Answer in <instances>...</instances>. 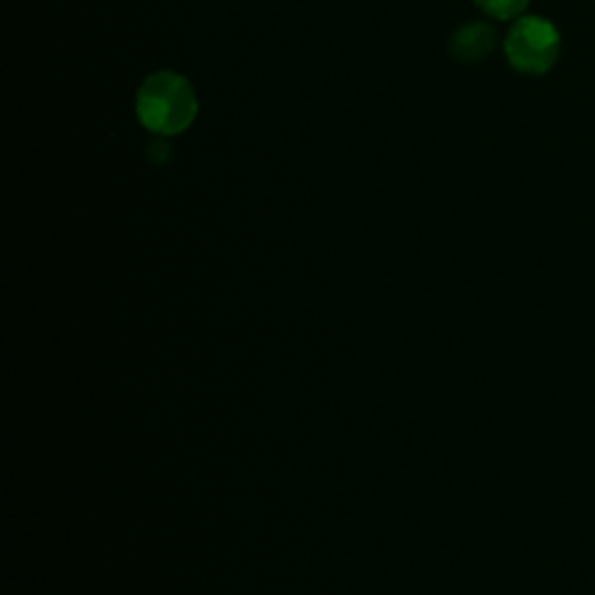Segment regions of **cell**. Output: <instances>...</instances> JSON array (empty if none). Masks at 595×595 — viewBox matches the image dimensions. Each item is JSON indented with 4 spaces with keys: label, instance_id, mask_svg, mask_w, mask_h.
<instances>
[{
    "label": "cell",
    "instance_id": "3",
    "mask_svg": "<svg viewBox=\"0 0 595 595\" xmlns=\"http://www.w3.org/2000/svg\"><path fill=\"white\" fill-rule=\"evenodd\" d=\"M495 29L484 21H472L451 35L449 52L459 63H479L495 50Z\"/></svg>",
    "mask_w": 595,
    "mask_h": 595
},
{
    "label": "cell",
    "instance_id": "1",
    "mask_svg": "<svg viewBox=\"0 0 595 595\" xmlns=\"http://www.w3.org/2000/svg\"><path fill=\"white\" fill-rule=\"evenodd\" d=\"M135 114L149 133L173 137L185 133L198 117L194 84L175 71L149 75L135 96Z\"/></svg>",
    "mask_w": 595,
    "mask_h": 595
},
{
    "label": "cell",
    "instance_id": "2",
    "mask_svg": "<svg viewBox=\"0 0 595 595\" xmlns=\"http://www.w3.org/2000/svg\"><path fill=\"white\" fill-rule=\"evenodd\" d=\"M561 54V33L544 17H521L505 40V56L521 75H544Z\"/></svg>",
    "mask_w": 595,
    "mask_h": 595
},
{
    "label": "cell",
    "instance_id": "4",
    "mask_svg": "<svg viewBox=\"0 0 595 595\" xmlns=\"http://www.w3.org/2000/svg\"><path fill=\"white\" fill-rule=\"evenodd\" d=\"M529 3L531 0H474V6L479 10L498 21L516 19L525 8H529Z\"/></svg>",
    "mask_w": 595,
    "mask_h": 595
}]
</instances>
